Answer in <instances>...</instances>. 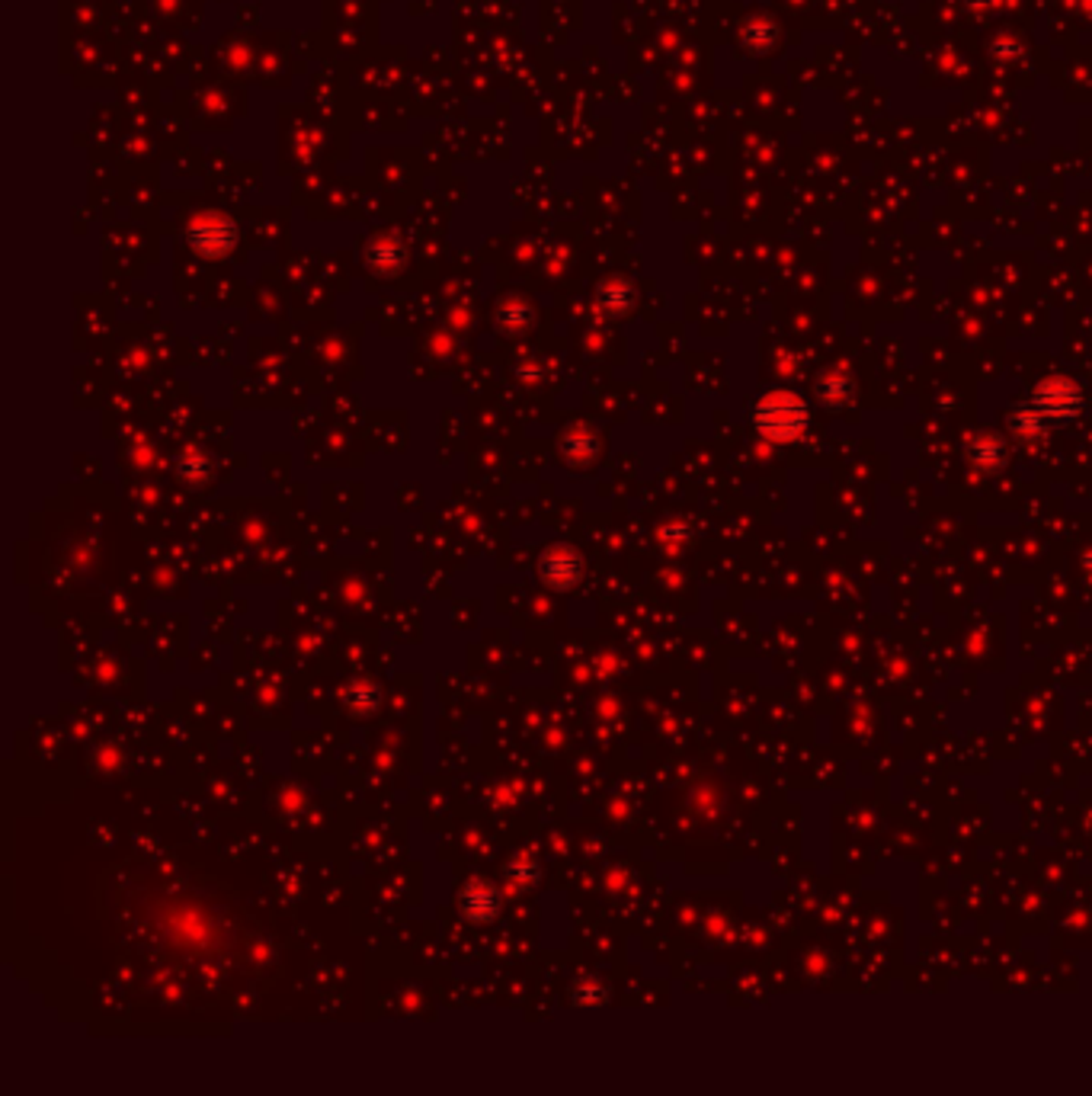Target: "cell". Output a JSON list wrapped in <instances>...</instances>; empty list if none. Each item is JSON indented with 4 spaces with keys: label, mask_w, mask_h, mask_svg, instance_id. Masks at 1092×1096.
I'll return each instance as SVG.
<instances>
[{
    "label": "cell",
    "mask_w": 1092,
    "mask_h": 1096,
    "mask_svg": "<svg viewBox=\"0 0 1092 1096\" xmlns=\"http://www.w3.org/2000/svg\"><path fill=\"white\" fill-rule=\"evenodd\" d=\"M1009 427H1013V433H1016V436H1022V439H1035V436H1045V433L1051 430V427H1048V420L1041 417V414L1035 411V407H1032L1029 401H1025V404H1019L1016 411L1009 414Z\"/></svg>",
    "instance_id": "cell-4"
},
{
    "label": "cell",
    "mask_w": 1092,
    "mask_h": 1096,
    "mask_svg": "<svg viewBox=\"0 0 1092 1096\" xmlns=\"http://www.w3.org/2000/svg\"><path fill=\"white\" fill-rule=\"evenodd\" d=\"M810 411L807 401L794 391H765L753 404V427L769 439V443H794L807 430Z\"/></svg>",
    "instance_id": "cell-1"
},
{
    "label": "cell",
    "mask_w": 1092,
    "mask_h": 1096,
    "mask_svg": "<svg viewBox=\"0 0 1092 1096\" xmlns=\"http://www.w3.org/2000/svg\"><path fill=\"white\" fill-rule=\"evenodd\" d=\"M1029 404L1048 420V427H1057V423L1077 420L1086 407V398H1083V388L1073 379H1067V375H1048V379L1038 382Z\"/></svg>",
    "instance_id": "cell-2"
},
{
    "label": "cell",
    "mask_w": 1092,
    "mask_h": 1096,
    "mask_svg": "<svg viewBox=\"0 0 1092 1096\" xmlns=\"http://www.w3.org/2000/svg\"><path fill=\"white\" fill-rule=\"evenodd\" d=\"M968 462L977 471H1000L1006 465V446L997 433H977L968 443Z\"/></svg>",
    "instance_id": "cell-3"
},
{
    "label": "cell",
    "mask_w": 1092,
    "mask_h": 1096,
    "mask_svg": "<svg viewBox=\"0 0 1092 1096\" xmlns=\"http://www.w3.org/2000/svg\"><path fill=\"white\" fill-rule=\"evenodd\" d=\"M850 391H853V382L846 372H827L817 382V398L827 407H840L843 401H850Z\"/></svg>",
    "instance_id": "cell-5"
}]
</instances>
